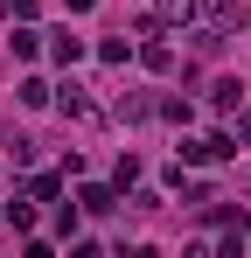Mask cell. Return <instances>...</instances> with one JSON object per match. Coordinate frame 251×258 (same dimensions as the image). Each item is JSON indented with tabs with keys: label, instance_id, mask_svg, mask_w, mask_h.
Returning a JSON list of instances; mask_svg holds the SVG:
<instances>
[{
	"label": "cell",
	"instance_id": "cell-9",
	"mask_svg": "<svg viewBox=\"0 0 251 258\" xmlns=\"http://www.w3.org/2000/svg\"><path fill=\"white\" fill-rule=\"evenodd\" d=\"M7 42H14V56H21V63H35V56H42V35H35V28H28V21H21V28H14Z\"/></svg>",
	"mask_w": 251,
	"mask_h": 258
},
{
	"label": "cell",
	"instance_id": "cell-11",
	"mask_svg": "<svg viewBox=\"0 0 251 258\" xmlns=\"http://www.w3.org/2000/svg\"><path fill=\"white\" fill-rule=\"evenodd\" d=\"M21 196H35V203H56V196H63V174H35Z\"/></svg>",
	"mask_w": 251,
	"mask_h": 258
},
{
	"label": "cell",
	"instance_id": "cell-13",
	"mask_svg": "<svg viewBox=\"0 0 251 258\" xmlns=\"http://www.w3.org/2000/svg\"><path fill=\"white\" fill-rule=\"evenodd\" d=\"M126 56H133L126 35H105V42H98V63H126Z\"/></svg>",
	"mask_w": 251,
	"mask_h": 258
},
{
	"label": "cell",
	"instance_id": "cell-6",
	"mask_svg": "<svg viewBox=\"0 0 251 258\" xmlns=\"http://www.w3.org/2000/svg\"><path fill=\"white\" fill-rule=\"evenodd\" d=\"M56 105H63V119H98V105H91L77 84H63V91H56Z\"/></svg>",
	"mask_w": 251,
	"mask_h": 258
},
{
	"label": "cell",
	"instance_id": "cell-2",
	"mask_svg": "<svg viewBox=\"0 0 251 258\" xmlns=\"http://www.w3.org/2000/svg\"><path fill=\"white\" fill-rule=\"evenodd\" d=\"M237 133H209V140H181V161H230Z\"/></svg>",
	"mask_w": 251,
	"mask_h": 258
},
{
	"label": "cell",
	"instance_id": "cell-19",
	"mask_svg": "<svg viewBox=\"0 0 251 258\" xmlns=\"http://www.w3.org/2000/svg\"><path fill=\"white\" fill-rule=\"evenodd\" d=\"M0 14H7V0H0Z\"/></svg>",
	"mask_w": 251,
	"mask_h": 258
},
{
	"label": "cell",
	"instance_id": "cell-7",
	"mask_svg": "<svg viewBox=\"0 0 251 258\" xmlns=\"http://www.w3.org/2000/svg\"><path fill=\"white\" fill-rule=\"evenodd\" d=\"M237 98H244L237 77H216V84H209V105H216V112H237Z\"/></svg>",
	"mask_w": 251,
	"mask_h": 258
},
{
	"label": "cell",
	"instance_id": "cell-1",
	"mask_svg": "<svg viewBox=\"0 0 251 258\" xmlns=\"http://www.w3.org/2000/svg\"><path fill=\"white\" fill-rule=\"evenodd\" d=\"M133 35H147V42H140V63H147L154 77H167V70H174V42H161V21H140Z\"/></svg>",
	"mask_w": 251,
	"mask_h": 258
},
{
	"label": "cell",
	"instance_id": "cell-4",
	"mask_svg": "<svg viewBox=\"0 0 251 258\" xmlns=\"http://www.w3.org/2000/svg\"><path fill=\"white\" fill-rule=\"evenodd\" d=\"M77 203H84V216L119 210V181H77Z\"/></svg>",
	"mask_w": 251,
	"mask_h": 258
},
{
	"label": "cell",
	"instance_id": "cell-17",
	"mask_svg": "<svg viewBox=\"0 0 251 258\" xmlns=\"http://www.w3.org/2000/svg\"><path fill=\"white\" fill-rule=\"evenodd\" d=\"M237 147H251V112H244V119H237Z\"/></svg>",
	"mask_w": 251,
	"mask_h": 258
},
{
	"label": "cell",
	"instance_id": "cell-15",
	"mask_svg": "<svg viewBox=\"0 0 251 258\" xmlns=\"http://www.w3.org/2000/svg\"><path fill=\"white\" fill-rule=\"evenodd\" d=\"M77 216H84V203H63V210H56V230H63V237H77Z\"/></svg>",
	"mask_w": 251,
	"mask_h": 258
},
{
	"label": "cell",
	"instance_id": "cell-3",
	"mask_svg": "<svg viewBox=\"0 0 251 258\" xmlns=\"http://www.w3.org/2000/svg\"><path fill=\"white\" fill-rule=\"evenodd\" d=\"M196 14H203L209 28H223V35L244 28V0H196Z\"/></svg>",
	"mask_w": 251,
	"mask_h": 258
},
{
	"label": "cell",
	"instance_id": "cell-16",
	"mask_svg": "<svg viewBox=\"0 0 251 258\" xmlns=\"http://www.w3.org/2000/svg\"><path fill=\"white\" fill-rule=\"evenodd\" d=\"M7 14L14 21H35V0H7Z\"/></svg>",
	"mask_w": 251,
	"mask_h": 258
},
{
	"label": "cell",
	"instance_id": "cell-14",
	"mask_svg": "<svg viewBox=\"0 0 251 258\" xmlns=\"http://www.w3.org/2000/svg\"><path fill=\"white\" fill-rule=\"evenodd\" d=\"M161 119H174V126H189V119H196V105H189V98H161Z\"/></svg>",
	"mask_w": 251,
	"mask_h": 258
},
{
	"label": "cell",
	"instance_id": "cell-12",
	"mask_svg": "<svg viewBox=\"0 0 251 258\" xmlns=\"http://www.w3.org/2000/svg\"><path fill=\"white\" fill-rule=\"evenodd\" d=\"M49 56H56V63L70 70V63H77V56H84V42H77V35H49Z\"/></svg>",
	"mask_w": 251,
	"mask_h": 258
},
{
	"label": "cell",
	"instance_id": "cell-10",
	"mask_svg": "<svg viewBox=\"0 0 251 258\" xmlns=\"http://www.w3.org/2000/svg\"><path fill=\"white\" fill-rule=\"evenodd\" d=\"M14 98H21V105H56V91L42 84V77H21V84H14Z\"/></svg>",
	"mask_w": 251,
	"mask_h": 258
},
{
	"label": "cell",
	"instance_id": "cell-5",
	"mask_svg": "<svg viewBox=\"0 0 251 258\" xmlns=\"http://www.w3.org/2000/svg\"><path fill=\"white\" fill-rule=\"evenodd\" d=\"M154 21L161 28H189L196 21V0H154Z\"/></svg>",
	"mask_w": 251,
	"mask_h": 258
},
{
	"label": "cell",
	"instance_id": "cell-8",
	"mask_svg": "<svg viewBox=\"0 0 251 258\" xmlns=\"http://www.w3.org/2000/svg\"><path fill=\"white\" fill-rule=\"evenodd\" d=\"M0 216H7V223L28 237V230H35V196H28V203H0Z\"/></svg>",
	"mask_w": 251,
	"mask_h": 258
},
{
	"label": "cell",
	"instance_id": "cell-18",
	"mask_svg": "<svg viewBox=\"0 0 251 258\" xmlns=\"http://www.w3.org/2000/svg\"><path fill=\"white\" fill-rule=\"evenodd\" d=\"M91 7H98V0H70V14H91Z\"/></svg>",
	"mask_w": 251,
	"mask_h": 258
}]
</instances>
